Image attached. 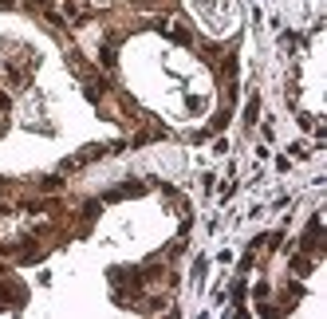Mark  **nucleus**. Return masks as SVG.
Segmentation results:
<instances>
[{
  "instance_id": "f03ea898",
  "label": "nucleus",
  "mask_w": 327,
  "mask_h": 319,
  "mask_svg": "<svg viewBox=\"0 0 327 319\" xmlns=\"http://www.w3.org/2000/svg\"><path fill=\"white\" fill-rule=\"evenodd\" d=\"M256 114H260V99H248V106H245V122H256Z\"/></svg>"
},
{
  "instance_id": "f257e3e1",
  "label": "nucleus",
  "mask_w": 327,
  "mask_h": 319,
  "mask_svg": "<svg viewBox=\"0 0 327 319\" xmlns=\"http://www.w3.org/2000/svg\"><path fill=\"white\" fill-rule=\"evenodd\" d=\"M134 193H142V181H122V185L110 193V201H114V197H134Z\"/></svg>"
},
{
  "instance_id": "7ed1b4c3",
  "label": "nucleus",
  "mask_w": 327,
  "mask_h": 319,
  "mask_svg": "<svg viewBox=\"0 0 327 319\" xmlns=\"http://www.w3.org/2000/svg\"><path fill=\"white\" fill-rule=\"evenodd\" d=\"M99 59H103V67H114V44H103Z\"/></svg>"
}]
</instances>
